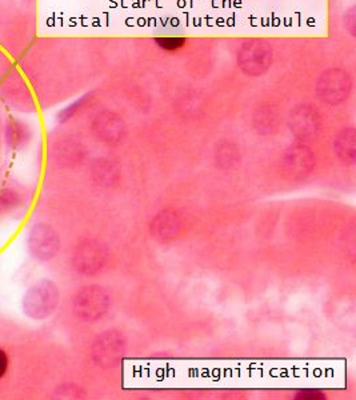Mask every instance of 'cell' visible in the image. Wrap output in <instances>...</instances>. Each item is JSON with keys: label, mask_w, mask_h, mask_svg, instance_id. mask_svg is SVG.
Wrapping results in <instances>:
<instances>
[{"label": "cell", "mask_w": 356, "mask_h": 400, "mask_svg": "<svg viewBox=\"0 0 356 400\" xmlns=\"http://www.w3.org/2000/svg\"><path fill=\"white\" fill-rule=\"evenodd\" d=\"M59 304V290L54 282L48 279L39 280L31 286L23 298L24 313L35 320H43L51 316Z\"/></svg>", "instance_id": "obj_1"}, {"label": "cell", "mask_w": 356, "mask_h": 400, "mask_svg": "<svg viewBox=\"0 0 356 400\" xmlns=\"http://www.w3.org/2000/svg\"><path fill=\"white\" fill-rule=\"evenodd\" d=\"M111 298L100 286H89L76 292L72 300L73 313L84 322L102 319L109 309Z\"/></svg>", "instance_id": "obj_2"}, {"label": "cell", "mask_w": 356, "mask_h": 400, "mask_svg": "<svg viewBox=\"0 0 356 400\" xmlns=\"http://www.w3.org/2000/svg\"><path fill=\"white\" fill-rule=\"evenodd\" d=\"M125 355V336L115 329L103 332L95 339L92 345L94 362L100 367H116L123 361Z\"/></svg>", "instance_id": "obj_3"}, {"label": "cell", "mask_w": 356, "mask_h": 400, "mask_svg": "<svg viewBox=\"0 0 356 400\" xmlns=\"http://www.w3.org/2000/svg\"><path fill=\"white\" fill-rule=\"evenodd\" d=\"M108 260L107 248L98 240L87 239L82 242L72 257L73 267L83 275H95L100 273Z\"/></svg>", "instance_id": "obj_4"}, {"label": "cell", "mask_w": 356, "mask_h": 400, "mask_svg": "<svg viewBox=\"0 0 356 400\" xmlns=\"http://www.w3.org/2000/svg\"><path fill=\"white\" fill-rule=\"evenodd\" d=\"M28 250L34 257L42 262L54 259L60 250L57 233L48 224H36L28 235Z\"/></svg>", "instance_id": "obj_5"}, {"label": "cell", "mask_w": 356, "mask_h": 400, "mask_svg": "<svg viewBox=\"0 0 356 400\" xmlns=\"http://www.w3.org/2000/svg\"><path fill=\"white\" fill-rule=\"evenodd\" d=\"M350 90H351V80L348 75L339 70L323 73L318 86L321 100L330 104H338L344 99H347Z\"/></svg>", "instance_id": "obj_6"}, {"label": "cell", "mask_w": 356, "mask_h": 400, "mask_svg": "<svg viewBox=\"0 0 356 400\" xmlns=\"http://www.w3.org/2000/svg\"><path fill=\"white\" fill-rule=\"evenodd\" d=\"M285 174L291 179H304L315 167V156L310 148L294 146L288 148L283 159Z\"/></svg>", "instance_id": "obj_7"}, {"label": "cell", "mask_w": 356, "mask_h": 400, "mask_svg": "<svg viewBox=\"0 0 356 400\" xmlns=\"http://www.w3.org/2000/svg\"><path fill=\"white\" fill-rule=\"evenodd\" d=\"M271 59V50L263 43H251L244 47L240 54L243 69L249 73H262L268 67Z\"/></svg>", "instance_id": "obj_8"}, {"label": "cell", "mask_w": 356, "mask_h": 400, "mask_svg": "<svg viewBox=\"0 0 356 400\" xmlns=\"http://www.w3.org/2000/svg\"><path fill=\"white\" fill-rule=\"evenodd\" d=\"M180 230V220L175 212L161 211L151 223L152 237L161 242H168L177 237Z\"/></svg>", "instance_id": "obj_9"}, {"label": "cell", "mask_w": 356, "mask_h": 400, "mask_svg": "<svg viewBox=\"0 0 356 400\" xmlns=\"http://www.w3.org/2000/svg\"><path fill=\"white\" fill-rule=\"evenodd\" d=\"M94 129L98 138L107 143H115L123 136V125L112 113L99 115L94 125Z\"/></svg>", "instance_id": "obj_10"}, {"label": "cell", "mask_w": 356, "mask_h": 400, "mask_svg": "<svg viewBox=\"0 0 356 400\" xmlns=\"http://www.w3.org/2000/svg\"><path fill=\"white\" fill-rule=\"evenodd\" d=\"M291 129L299 138H311L319 131V119L311 109H298L291 118Z\"/></svg>", "instance_id": "obj_11"}, {"label": "cell", "mask_w": 356, "mask_h": 400, "mask_svg": "<svg viewBox=\"0 0 356 400\" xmlns=\"http://www.w3.org/2000/svg\"><path fill=\"white\" fill-rule=\"evenodd\" d=\"M356 135L353 127L344 128L335 142L339 159L346 164H354L356 159Z\"/></svg>", "instance_id": "obj_12"}, {"label": "cell", "mask_w": 356, "mask_h": 400, "mask_svg": "<svg viewBox=\"0 0 356 400\" xmlns=\"http://www.w3.org/2000/svg\"><path fill=\"white\" fill-rule=\"evenodd\" d=\"M21 204V197L17 191L10 188L0 190V215L14 211Z\"/></svg>", "instance_id": "obj_13"}, {"label": "cell", "mask_w": 356, "mask_h": 400, "mask_svg": "<svg viewBox=\"0 0 356 400\" xmlns=\"http://www.w3.org/2000/svg\"><path fill=\"white\" fill-rule=\"evenodd\" d=\"M7 140L10 147L18 149L28 140L27 129L20 125H11L7 129Z\"/></svg>", "instance_id": "obj_14"}, {"label": "cell", "mask_w": 356, "mask_h": 400, "mask_svg": "<svg viewBox=\"0 0 356 400\" xmlns=\"http://www.w3.org/2000/svg\"><path fill=\"white\" fill-rule=\"evenodd\" d=\"M216 159H217V163L220 164V167L229 168V167H231L232 164L238 162V152L232 147H223L219 149Z\"/></svg>", "instance_id": "obj_15"}, {"label": "cell", "mask_w": 356, "mask_h": 400, "mask_svg": "<svg viewBox=\"0 0 356 400\" xmlns=\"http://www.w3.org/2000/svg\"><path fill=\"white\" fill-rule=\"evenodd\" d=\"M155 42L161 48L168 50V51H174V50L180 48L186 40L183 37H157Z\"/></svg>", "instance_id": "obj_16"}, {"label": "cell", "mask_w": 356, "mask_h": 400, "mask_svg": "<svg viewBox=\"0 0 356 400\" xmlns=\"http://www.w3.org/2000/svg\"><path fill=\"white\" fill-rule=\"evenodd\" d=\"M84 99H86V98H82L80 100L75 102V103L71 104L70 107H67V109H63V111L60 112V115H59V119H60V122H66V120H69V119L71 118L72 115H73V112H75L76 109H79V107L82 106V103L84 102Z\"/></svg>", "instance_id": "obj_17"}, {"label": "cell", "mask_w": 356, "mask_h": 400, "mask_svg": "<svg viewBox=\"0 0 356 400\" xmlns=\"http://www.w3.org/2000/svg\"><path fill=\"white\" fill-rule=\"evenodd\" d=\"M296 398H298V399H323L324 395H321V392H318V391L310 390V391H302V392H299V394L296 395Z\"/></svg>", "instance_id": "obj_18"}, {"label": "cell", "mask_w": 356, "mask_h": 400, "mask_svg": "<svg viewBox=\"0 0 356 400\" xmlns=\"http://www.w3.org/2000/svg\"><path fill=\"white\" fill-rule=\"evenodd\" d=\"M8 370V356L7 354L0 348V379L6 375Z\"/></svg>", "instance_id": "obj_19"}]
</instances>
